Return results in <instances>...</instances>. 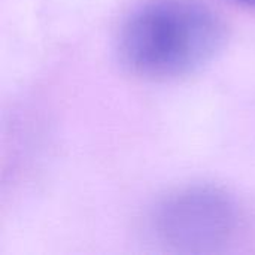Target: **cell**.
Listing matches in <instances>:
<instances>
[{
	"label": "cell",
	"instance_id": "1",
	"mask_svg": "<svg viewBox=\"0 0 255 255\" xmlns=\"http://www.w3.org/2000/svg\"><path fill=\"white\" fill-rule=\"evenodd\" d=\"M226 39L224 21L203 0H146L123 22L118 54L134 75L173 79L209 64Z\"/></svg>",
	"mask_w": 255,
	"mask_h": 255
},
{
	"label": "cell",
	"instance_id": "2",
	"mask_svg": "<svg viewBox=\"0 0 255 255\" xmlns=\"http://www.w3.org/2000/svg\"><path fill=\"white\" fill-rule=\"evenodd\" d=\"M146 227L161 248L179 254L226 253L241 242L248 217L239 200L215 185H188L161 197Z\"/></svg>",
	"mask_w": 255,
	"mask_h": 255
},
{
	"label": "cell",
	"instance_id": "3",
	"mask_svg": "<svg viewBox=\"0 0 255 255\" xmlns=\"http://www.w3.org/2000/svg\"><path fill=\"white\" fill-rule=\"evenodd\" d=\"M232 3L241 4V6H248V7H255V0H229Z\"/></svg>",
	"mask_w": 255,
	"mask_h": 255
}]
</instances>
